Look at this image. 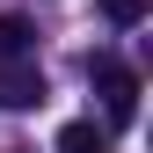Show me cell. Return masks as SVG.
Masks as SVG:
<instances>
[{
    "instance_id": "obj_3",
    "label": "cell",
    "mask_w": 153,
    "mask_h": 153,
    "mask_svg": "<svg viewBox=\"0 0 153 153\" xmlns=\"http://www.w3.org/2000/svg\"><path fill=\"white\" fill-rule=\"evenodd\" d=\"M29 51H36V22L29 15H0V66L29 59Z\"/></svg>"
},
{
    "instance_id": "obj_4",
    "label": "cell",
    "mask_w": 153,
    "mask_h": 153,
    "mask_svg": "<svg viewBox=\"0 0 153 153\" xmlns=\"http://www.w3.org/2000/svg\"><path fill=\"white\" fill-rule=\"evenodd\" d=\"M59 153H109V131L95 117H73V124H59Z\"/></svg>"
},
{
    "instance_id": "obj_2",
    "label": "cell",
    "mask_w": 153,
    "mask_h": 153,
    "mask_svg": "<svg viewBox=\"0 0 153 153\" xmlns=\"http://www.w3.org/2000/svg\"><path fill=\"white\" fill-rule=\"evenodd\" d=\"M44 95H51V80H44V66H36V59L0 66V109H44Z\"/></svg>"
},
{
    "instance_id": "obj_1",
    "label": "cell",
    "mask_w": 153,
    "mask_h": 153,
    "mask_svg": "<svg viewBox=\"0 0 153 153\" xmlns=\"http://www.w3.org/2000/svg\"><path fill=\"white\" fill-rule=\"evenodd\" d=\"M88 80L95 88H102V131H124L131 117H139V73H131L124 59H109V51H95V59H88Z\"/></svg>"
},
{
    "instance_id": "obj_5",
    "label": "cell",
    "mask_w": 153,
    "mask_h": 153,
    "mask_svg": "<svg viewBox=\"0 0 153 153\" xmlns=\"http://www.w3.org/2000/svg\"><path fill=\"white\" fill-rule=\"evenodd\" d=\"M146 7H153V0H102V15H109L117 29H139V22H146Z\"/></svg>"
}]
</instances>
